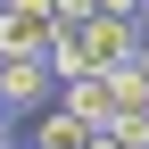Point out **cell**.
Instances as JSON below:
<instances>
[{"mask_svg": "<svg viewBox=\"0 0 149 149\" xmlns=\"http://www.w3.org/2000/svg\"><path fill=\"white\" fill-rule=\"evenodd\" d=\"M50 8L33 0H0V58H50Z\"/></svg>", "mask_w": 149, "mask_h": 149, "instance_id": "obj_1", "label": "cell"}, {"mask_svg": "<svg viewBox=\"0 0 149 149\" xmlns=\"http://www.w3.org/2000/svg\"><path fill=\"white\" fill-rule=\"evenodd\" d=\"M83 42H91V66H124V58L141 50V17H124V8H91Z\"/></svg>", "mask_w": 149, "mask_h": 149, "instance_id": "obj_2", "label": "cell"}, {"mask_svg": "<svg viewBox=\"0 0 149 149\" xmlns=\"http://www.w3.org/2000/svg\"><path fill=\"white\" fill-rule=\"evenodd\" d=\"M58 100H66L83 124H100V133L124 116V100H116V83H108V66H91V74H66V83H58Z\"/></svg>", "mask_w": 149, "mask_h": 149, "instance_id": "obj_3", "label": "cell"}, {"mask_svg": "<svg viewBox=\"0 0 149 149\" xmlns=\"http://www.w3.org/2000/svg\"><path fill=\"white\" fill-rule=\"evenodd\" d=\"M0 100L8 108H50L58 100V66L50 58H0Z\"/></svg>", "mask_w": 149, "mask_h": 149, "instance_id": "obj_4", "label": "cell"}, {"mask_svg": "<svg viewBox=\"0 0 149 149\" xmlns=\"http://www.w3.org/2000/svg\"><path fill=\"white\" fill-rule=\"evenodd\" d=\"M91 133H100V124H83V116H74L66 100H50V108H33V141H42V149H83Z\"/></svg>", "mask_w": 149, "mask_h": 149, "instance_id": "obj_5", "label": "cell"}, {"mask_svg": "<svg viewBox=\"0 0 149 149\" xmlns=\"http://www.w3.org/2000/svg\"><path fill=\"white\" fill-rule=\"evenodd\" d=\"M108 133H116L124 149H149V108H124V116H116V124H108Z\"/></svg>", "mask_w": 149, "mask_h": 149, "instance_id": "obj_6", "label": "cell"}, {"mask_svg": "<svg viewBox=\"0 0 149 149\" xmlns=\"http://www.w3.org/2000/svg\"><path fill=\"white\" fill-rule=\"evenodd\" d=\"M8 116H17V108H8V100H0V149H17V141H8Z\"/></svg>", "mask_w": 149, "mask_h": 149, "instance_id": "obj_7", "label": "cell"}, {"mask_svg": "<svg viewBox=\"0 0 149 149\" xmlns=\"http://www.w3.org/2000/svg\"><path fill=\"white\" fill-rule=\"evenodd\" d=\"M83 149H124V141H116V133H91V141H83Z\"/></svg>", "mask_w": 149, "mask_h": 149, "instance_id": "obj_8", "label": "cell"}, {"mask_svg": "<svg viewBox=\"0 0 149 149\" xmlns=\"http://www.w3.org/2000/svg\"><path fill=\"white\" fill-rule=\"evenodd\" d=\"M100 8H124V17H141V0H100Z\"/></svg>", "mask_w": 149, "mask_h": 149, "instance_id": "obj_9", "label": "cell"}, {"mask_svg": "<svg viewBox=\"0 0 149 149\" xmlns=\"http://www.w3.org/2000/svg\"><path fill=\"white\" fill-rule=\"evenodd\" d=\"M133 58H141V66H149V33H141V50H133Z\"/></svg>", "mask_w": 149, "mask_h": 149, "instance_id": "obj_10", "label": "cell"}, {"mask_svg": "<svg viewBox=\"0 0 149 149\" xmlns=\"http://www.w3.org/2000/svg\"><path fill=\"white\" fill-rule=\"evenodd\" d=\"M141 17H149V0H141Z\"/></svg>", "mask_w": 149, "mask_h": 149, "instance_id": "obj_11", "label": "cell"}]
</instances>
